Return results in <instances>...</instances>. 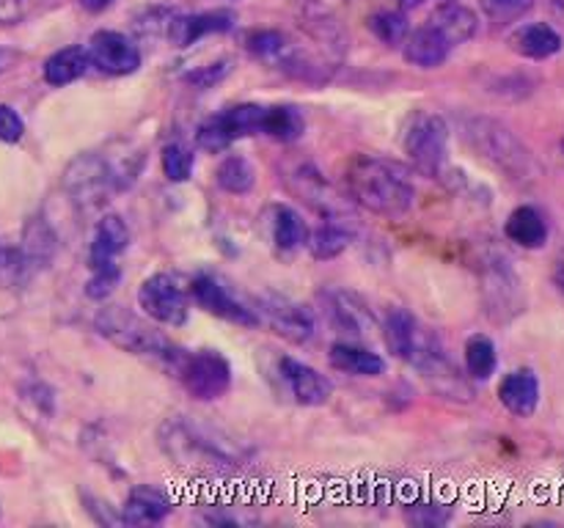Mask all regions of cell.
<instances>
[{
    "instance_id": "d4e9b609",
    "label": "cell",
    "mask_w": 564,
    "mask_h": 528,
    "mask_svg": "<svg viewBox=\"0 0 564 528\" xmlns=\"http://www.w3.org/2000/svg\"><path fill=\"white\" fill-rule=\"evenodd\" d=\"M402 55H405L408 64L419 66V69H438L452 55V47L424 22L422 28L408 33L405 44H402Z\"/></svg>"
},
{
    "instance_id": "ffe728a7",
    "label": "cell",
    "mask_w": 564,
    "mask_h": 528,
    "mask_svg": "<svg viewBox=\"0 0 564 528\" xmlns=\"http://www.w3.org/2000/svg\"><path fill=\"white\" fill-rule=\"evenodd\" d=\"M427 25L449 44L452 50H457L460 44L471 42L479 33V16L477 11L468 9L463 3H444L427 16Z\"/></svg>"
},
{
    "instance_id": "e575fe53",
    "label": "cell",
    "mask_w": 564,
    "mask_h": 528,
    "mask_svg": "<svg viewBox=\"0 0 564 528\" xmlns=\"http://www.w3.org/2000/svg\"><path fill=\"white\" fill-rule=\"evenodd\" d=\"M36 267L22 248L0 245V289H22L33 278Z\"/></svg>"
},
{
    "instance_id": "cb8c5ba5",
    "label": "cell",
    "mask_w": 564,
    "mask_h": 528,
    "mask_svg": "<svg viewBox=\"0 0 564 528\" xmlns=\"http://www.w3.org/2000/svg\"><path fill=\"white\" fill-rule=\"evenodd\" d=\"M510 47L532 61H545L562 50V33L549 22H527L510 33Z\"/></svg>"
},
{
    "instance_id": "1f68e13d",
    "label": "cell",
    "mask_w": 564,
    "mask_h": 528,
    "mask_svg": "<svg viewBox=\"0 0 564 528\" xmlns=\"http://www.w3.org/2000/svg\"><path fill=\"white\" fill-rule=\"evenodd\" d=\"M303 132H306V119L297 108H292V105H268L264 108L262 135L279 143H292L303 138Z\"/></svg>"
},
{
    "instance_id": "6da1fadb",
    "label": "cell",
    "mask_w": 564,
    "mask_h": 528,
    "mask_svg": "<svg viewBox=\"0 0 564 528\" xmlns=\"http://www.w3.org/2000/svg\"><path fill=\"white\" fill-rule=\"evenodd\" d=\"M347 198L383 218H405L416 204V187L397 163L372 154H356L345 165Z\"/></svg>"
},
{
    "instance_id": "7c38bea8",
    "label": "cell",
    "mask_w": 564,
    "mask_h": 528,
    "mask_svg": "<svg viewBox=\"0 0 564 528\" xmlns=\"http://www.w3.org/2000/svg\"><path fill=\"white\" fill-rule=\"evenodd\" d=\"M253 308L259 314V322H264L275 336L292 341V344H306V341H312L314 330H317L312 308L301 306V302L290 300L284 295H275V292L259 295Z\"/></svg>"
},
{
    "instance_id": "74e56055",
    "label": "cell",
    "mask_w": 564,
    "mask_h": 528,
    "mask_svg": "<svg viewBox=\"0 0 564 528\" xmlns=\"http://www.w3.org/2000/svg\"><path fill=\"white\" fill-rule=\"evenodd\" d=\"M160 165H163V174L169 182H187L193 176V168H196V154H193L191 146L185 143H169L160 154Z\"/></svg>"
},
{
    "instance_id": "4316f807",
    "label": "cell",
    "mask_w": 564,
    "mask_h": 528,
    "mask_svg": "<svg viewBox=\"0 0 564 528\" xmlns=\"http://www.w3.org/2000/svg\"><path fill=\"white\" fill-rule=\"evenodd\" d=\"M325 223L319 229L308 231L306 248L312 251L314 258L319 262H328V258L341 256L347 248L356 240V231L347 223V218H323Z\"/></svg>"
},
{
    "instance_id": "f6af8a7d",
    "label": "cell",
    "mask_w": 564,
    "mask_h": 528,
    "mask_svg": "<svg viewBox=\"0 0 564 528\" xmlns=\"http://www.w3.org/2000/svg\"><path fill=\"white\" fill-rule=\"evenodd\" d=\"M554 280H556V286L564 292V251L560 253V258H556V264H554Z\"/></svg>"
},
{
    "instance_id": "484cf974",
    "label": "cell",
    "mask_w": 564,
    "mask_h": 528,
    "mask_svg": "<svg viewBox=\"0 0 564 528\" xmlns=\"http://www.w3.org/2000/svg\"><path fill=\"white\" fill-rule=\"evenodd\" d=\"M88 69H91V58H88L86 44H69V47L58 50V53L44 61L42 75L47 86L64 88L69 82L80 80Z\"/></svg>"
},
{
    "instance_id": "9c48e42d",
    "label": "cell",
    "mask_w": 564,
    "mask_h": 528,
    "mask_svg": "<svg viewBox=\"0 0 564 528\" xmlns=\"http://www.w3.org/2000/svg\"><path fill=\"white\" fill-rule=\"evenodd\" d=\"M187 292H191V300L207 314H213V317L226 319L231 324H240V328H259L262 324L253 302H246L242 297H237L229 280L220 278L218 273H198L191 280V289Z\"/></svg>"
},
{
    "instance_id": "60d3db41",
    "label": "cell",
    "mask_w": 564,
    "mask_h": 528,
    "mask_svg": "<svg viewBox=\"0 0 564 528\" xmlns=\"http://www.w3.org/2000/svg\"><path fill=\"white\" fill-rule=\"evenodd\" d=\"M25 135V121L11 105H0V141L17 143Z\"/></svg>"
},
{
    "instance_id": "d6986e66",
    "label": "cell",
    "mask_w": 564,
    "mask_h": 528,
    "mask_svg": "<svg viewBox=\"0 0 564 528\" xmlns=\"http://www.w3.org/2000/svg\"><path fill=\"white\" fill-rule=\"evenodd\" d=\"M127 248H130V229H127L124 218L113 212L102 215L91 234V245H88V270L119 262Z\"/></svg>"
},
{
    "instance_id": "8fae6325",
    "label": "cell",
    "mask_w": 564,
    "mask_h": 528,
    "mask_svg": "<svg viewBox=\"0 0 564 528\" xmlns=\"http://www.w3.org/2000/svg\"><path fill=\"white\" fill-rule=\"evenodd\" d=\"M411 366H416L422 372V377L427 380L430 388L435 394L446 396V399L455 402H471L474 399V388L466 377H463L460 369L452 363V358L446 355V350L441 346L438 336L430 333L424 339V344L419 346L416 355L411 358Z\"/></svg>"
},
{
    "instance_id": "7a4b0ae2",
    "label": "cell",
    "mask_w": 564,
    "mask_h": 528,
    "mask_svg": "<svg viewBox=\"0 0 564 528\" xmlns=\"http://www.w3.org/2000/svg\"><path fill=\"white\" fill-rule=\"evenodd\" d=\"M94 328L102 339H108L110 344L119 346V350L130 352V355L149 358L152 363H158L160 369L174 377L176 366L185 358V346L174 344L171 339H165L154 324H149L147 319H141L138 314H132L124 306H102L94 317Z\"/></svg>"
},
{
    "instance_id": "2e32d148",
    "label": "cell",
    "mask_w": 564,
    "mask_h": 528,
    "mask_svg": "<svg viewBox=\"0 0 564 528\" xmlns=\"http://www.w3.org/2000/svg\"><path fill=\"white\" fill-rule=\"evenodd\" d=\"M319 300H323V311L336 333L361 339V336H367L369 328L375 324L372 311H369V306L356 295V292L328 289L319 295Z\"/></svg>"
},
{
    "instance_id": "603a6c76",
    "label": "cell",
    "mask_w": 564,
    "mask_h": 528,
    "mask_svg": "<svg viewBox=\"0 0 564 528\" xmlns=\"http://www.w3.org/2000/svg\"><path fill=\"white\" fill-rule=\"evenodd\" d=\"M264 220H268L270 242H273L275 251L292 253L308 242V226L297 209L286 207V204H273V207H268Z\"/></svg>"
},
{
    "instance_id": "f546056e",
    "label": "cell",
    "mask_w": 564,
    "mask_h": 528,
    "mask_svg": "<svg viewBox=\"0 0 564 528\" xmlns=\"http://www.w3.org/2000/svg\"><path fill=\"white\" fill-rule=\"evenodd\" d=\"M494 267L485 273V300H488V311H521V300H518V278L505 262H490Z\"/></svg>"
},
{
    "instance_id": "5bb4252c",
    "label": "cell",
    "mask_w": 564,
    "mask_h": 528,
    "mask_svg": "<svg viewBox=\"0 0 564 528\" xmlns=\"http://www.w3.org/2000/svg\"><path fill=\"white\" fill-rule=\"evenodd\" d=\"M91 66L113 77H127L141 69V50L127 33L97 31L86 44Z\"/></svg>"
},
{
    "instance_id": "bcb514c9",
    "label": "cell",
    "mask_w": 564,
    "mask_h": 528,
    "mask_svg": "<svg viewBox=\"0 0 564 528\" xmlns=\"http://www.w3.org/2000/svg\"><path fill=\"white\" fill-rule=\"evenodd\" d=\"M422 3H427V0H400V9L411 11V9H419Z\"/></svg>"
},
{
    "instance_id": "4fadbf2b",
    "label": "cell",
    "mask_w": 564,
    "mask_h": 528,
    "mask_svg": "<svg viewBox=\"0 0 564 528\" xmlns=\"http://www.w3.org/2000/svg\"><path fill=\"white\" fill-rule=\"evenodd\" d=\"M284 179L290 190L323 218H350V198L341 196L312 163L295 165L292 170H286Z\"/></svg>"
},
{
    "instance_id": "4dcf8cb0",
    "label": "cell",
    "mask_w": 564,
    "mask_h": 528,
    "mask_svg": "<svg viewBox=\"0 0 564 528\" xmlns=\"http://www.w3.org/2000/svg\"><path fill=\"white\" fill-rule=\"evenodd\" d=\"M22 251L31 258V264L36 270L50 267L58 253V237H55L53 226L39 215V218H31L25 223V231H22Z\"/></svg>"
},
{
    "instance_id": "f35d334b",
    "label": "cell",
    "mask_w": 564,
    "mask_h": 528,
    "mask_svg": "<svg viewBox=\"0 0 564 528\" xmlns=\"http://www.w3.org/2000/svg\"><path fill=\"white\" fill-rule=\"evenodd\" d=\"M88 280H86V297L88 300L105 302L110 295L116 292V286L121 284V267L119 262L110 264H99V267L88 270Z\"/></svg>"
},
{
    "instance_id": "44dd1931",
    "label": "cell",
    "mask_w": 564,
    "mask_h": 528,
    "mask_svg": "<svg viewBox=\"0 0 564 528\" xmlns=\"http://www.w3.org/2000/svg\"><path fill=\"white\" fill-rule=\"evenodd\" d=\"M171 498L160 487L152 484H141V487H132L127 495L124 506H121V522H130V526H152V522L165 520L171 515Z\"/></svg>"
},
{
    "instance_id": "7dc6e473",
    "label": "cell",
    "mask_w": 564,
    "mask_h": 528,
    "mask_svg": "<svg viewBox=\"0 0 564 528\" xmlns=\"http://www.w3.org/2000/svg\"><path fill=\"white\" fill-rule=\"evenodd\" d=\"M554 3L560 6V11H562V14H564V0H554Z\"/></svg>"
},
{
    "instance_id": "ee69618b",
    "label": "cell",
    "mask_w": 564,
    "mask_h": 528,
    "mask_svg": "<svg viewBox=\"0 0 564 528\" xmlns=\"http://www.w3.org/2000/svg\"><path fill=\"white\" fill-rule=\"evenodd\" d=\"M20 58V55L14 53V50H9V47H0V75H3L6 69H11V66H14V61Z\"/></svg>"
},
{
    "instance_id": "277c9868",
    "label": "cell",
    "mask_w": 564,
    "mask_h": 528,
    "mask_svg": "<svg viewBox=\"0 0 564 528\" xmlns=\"http://www.w3.org/2000/svg\"><path fill=\"white\" fill-rule=\"evenodd\" d=\"M160 449L182 468L193 471H231L240 465V451L215 438L209 429L196 427L185 418H165L158 432Z\"/></svg>"
},
{
    "instance_id": "ba28073f",
    "label": "cell",
    "mask_w": 564,
    "mask_h": 528,
    "mask_svg": "<svg viewBox=\"0 0 564 528\" xmlns=\"http://www.w3.org/2000/svg\"><path fill=\"white\" fill-rule=\"evenodd\" d=\"M174 377L193 399L215 402L231 388V363L218 350H187Z\"/></svg>"
},
{
    "instance_id": "52a82bcc",
    "label": "cell",
    "mask_w": 564,
    "mask_h": 528,
    "mask_svg": "<svg viewBox=\"0 0 564 528\" xmlns=\"http://www.w3.org/2000/svg\"><path fill=\"white\" fill-rule=\"evenodd\" d=\"M264 108H268V105L242 102V105H231V108L204 119L196 130L198 148L218 154V152H226V148H229L235 141H240V138L262 135Z\"/></svg>"
},
{
    "instance_id": "8d00e7d4",
    "label": "cell",
    "mask_w": 564,
    "mask_h": 528,
    "mask_svg": "<svg viewBox=\"0 0 564 528\" xmlns=\"http://www.w3.org/2000/svg\"><path fill=\"white\" fill-rule=\"evenodd\" d=\"M367 28L375 33V38L386 44V47H400L405 44L408 33H411V22H408L405 11H378L367 20Z\"/></svg>"
},
{
    "instance_id": "e0dca14e",
    "label": "cell",
    "mask_w": 564,
    "mask_h": 528,
    "mask_svg": "<svg viewBox=\"0 0 564 528\" xmlns=\"http://www.w3.org/2000/svg\"><path fill=\"white\" fill-rule=\"evenodd\" d=\"M237 22V16L231 11L215 9V11H202V14H174L165 28V36L174 47L187 50L193 44L202 42L204 36H213V33H226L231 31Z\"/></svg>"
},
{
    "instance_id": "b9f144b4",
    "label": "cell",
    "mask_w": 564,
    "mask_h": 528,
    "mask_svg": "<svg viewBox=\"0 0 564 528\" xmlns=\"http://www.w3.org/2000/svg\"><path fill=\"white\" fill-rule=\"evenodd\" d=\"M485 9L496 20H512L529 9V0H485Z\"/></svg>"
},
{
    "instance_id": "ac0fdd59",
    "label": "cell",
    "mask_w": 564,
    "mask_h": 528,
    "mask_svg": "<svg viewBox=\"0 0 564 528\" xmlns=\"http://www.w3.org/2000/svg\"><path fill=\"white\" fill-rule=\"evenodd\" d=\"M427 333L430 330L408 308H391L383 322L386 346H389L391 355L405 363H411V358L416 355V350L427 339Z\"/></svg>"
},
{
    "instance_id": "d6a6232c",
    "label": "cell",
    "mask_w": 564,
    "mask_h": 528,
    "mask_svg": "<svg viewBox=\"0 0 564 528\" xmlns=\"http://www.w3.org/2000/svg\"><path fill=\"white\" fill-rule=\"evenodd\" d=\"M215 182H218L220 190L231 193V196H246L248 190L257 182V170H253L251 160L242 157V154H229L218 163L215 168Z\"/></svg>"
},
{
    "instance_id": "9a60e30c",
    "label": "cell",
    "mask_w": 564,
    "mask_h": 528,
    "mask_svg": "<svg viewBox=\"0 0 564 528\" xmlns=\"http://www.w3.org/2000/svg\"><path fill=\"white\" fill-rule=\"evenodd\" d=\"M279 377L295 405L319 407L334 396V383L323 372L290 355L279 358Z\"/></svg>"
},
{
    "instance_id": "7bdbcfd3",
    "label": "cell",
    "mask_w": 564,
    "mask_h": 528,
    "mask_svg": "<svg viewBox=\"0 0 564 528\" xmlns=\"http://www.w3.org/2000/svg\"><path fill=\"white\" fill-rule=\"evenodd\" d=\"M77 3H80L88 14H102V11H108L110 6H113V0H77Z\"/></svg>"
},
{
    "instance_id": "f1b7e54d",
    "label": "cell",
    "mask_w": 564,
    "mask_h": 528,
    "mask_svg": "<svg viewBox=\"0 0 564 528\" xmlns=\"http://www.w3.org/2000/svg\"><path fill=\"white\" fill-rule=\"evenodd\" d=\"M507 240H512L516 245L529 248V251H538L549 242V223H545L543 212L534 207H518L512 209L510 218L505 223Z\"/></svg>"
},
{
    "instance_id": "836d02e7",
    "label": "cell",
    "mask_w": 564,
    "mask_h": 528,
    "mask_svg": "<svg viewBox=\"0 0 564 528\" xmlns=\"http://www.w3.org/2000/svg\"><path fill=\"white\" fill-rule=\"evenodd\" d=\"M466 372L471 380H488L490 374H496V366H499V352H496V344L490 341V336L474 333L471 339L466 341Z\"/></svg>"
},
{
    "instance_id": "7402d4cb",
    "label": "cell",
    "mask_w": 564,
    "mask_h": 528,
    "mask_svg": "<svg viewBox=\"0 0 564 528\" xmlns=\"http://www.w3.org/2000/svg\"><path fill=\"white\" fill-rule=\"evenodd\" d=\"M499 399L512 416L529 418L534 416L540 405V380L532 369H516L507 374L499 385Z\"/></svg>"
},
{
    "instance_id": "8992f818",
    "label": "cell",
    "mask_w": 564,
    "mask_h": 528,
    "mask_svg": "<svg viewBox=\"0 0 564 528\" xmlns=\"http://www.w3.org/2000/svg\"><path fill=\"white\" fill-rule=\"evenodd\" d=\"M402 148L413 168L424 176H441L449 154V124L441 113L433 110H419L411 116L402 135Z\"/></svg>"
},
{
    "instance_id": "5b68a950",
    "label": "cell",
    "mask_w": 564,
    "mask_h": 528,
    "mask_svg": "<svg viewBox=\"0 0 564 528\" xmlns=\"http://www.w3.org/2000/svg\"><path fill=\"white\" fill-rule=\"evenodd\" d=\"M64 190L72 198L77 209L83 212H91V209L105 207V201H110V196L121 193L119 176H116L113 163H110L108 154L86 152L77 154L64 170Z\"/></svg>"
},
{
    "instance_id": "3957f363",
    "label": "cell",
    "mask_w": 564,
    "mask_h": 528,
    "mask_svg": "<svg viewBox=\"0 0 564 528\" xmlns=\"http://www.w3.org/2000/svg\"><path fill=\"white\" fill-rule=\"evenodd\" d=\"M460 135L477 157L499 168L516 182H532L540 174V165L527 143L507 124L490 116H463Z\"/></svg>"
},
{
    "instance_id": "ab89813d",
    "label": "cell",
    "mask_w": 564,
    "mask_h": 528,
    "mask_svg": "<svg viewBox=\"0 0 564 528\" xmlns=\"http://www.w3.org/2000/svg\"><path fill=\"white\" fill-rule=\"evenodd\" d=\"M229 72H231V61L220 58V61H213V64L196 66V69L187 72L185 82H187V86H193V88H213L215 82L224 80Z\"/></svg>"
},
{
    "instance_id": "d590c367",
    "label": "cell",
    "mask_w": 564,
    "mask_h": 528,
    "mask_svg": "<svg viewBox=\"0 0 564 528\" xmlns=\"http://www.w3.org/2000/svg\"><path fill=\"white\" fill-rule=\"evenodd\" d=\"M246 50L253 55V58L270 61V64H281V61L292 53V42L286 38V33L273 31V28H262V31L248 33Z\"/></svg>"
},
{
    "instance_id": "30bf717a",
    "label": "cell",
    "mask_w": 564,
    "mask_h": 528,
    "mask_svg": "<svg viewBox=\"0 0 564 528\" xmlns=\"http://www.w3.org/2000/svg\"><path fill=\"white\" fill-rule=\"evenodd\" d=\"M138 306L154 322L165 328H182L191 314V292L169 273H154L138 286Z\"/></svg>"
},
{
    "instance_id": "83f0119b",
    "label": "cell",
    "mask_w": 564,
    "mask_h": 528,
    "mask_svg": "<svg viewBox=\"0 0 564 528\" xmlns=\"http://www.w3.org/2000/svg\"><path fill=\"white\" fill-rule=\"evenodd\" d=\"M328 361L334 369H339L345 374H356V377H380L386 372V361L378 352L350 344V341H336V344H330Z\"/></svg>"
}]
</instances>
